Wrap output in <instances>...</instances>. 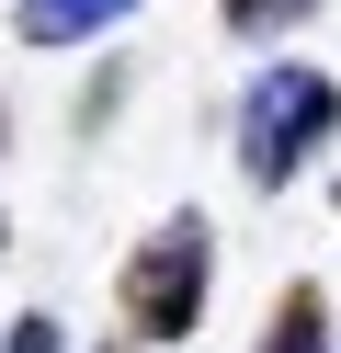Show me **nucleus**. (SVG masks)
<instances>
[{
	"instance_id": "nucleus-3",
	"label": "nucleus",
	"mask_w": 341,
	"mask_h": 353,
	"mask_svg": "<svg viewBox=\"0 0 341 353\" xmlns=\"http://www.w3.org/2000/svg\"><path fill=\"white\" fill-rule=\"evenodd\" d=\"M136 0H12V34L23 46H80V34H103V23H125Z\"/></svg>"
},
{
	"instance_id": "nucleus-5",
	"label": "nucleus",
	"mask_w": 341,
	"mask_h": 353,
	"mask_svg": "<svg viewBox=\"0 0 341 353\" xmlns=\"http://www.w3.org/2000/svg\"><path fill=\"white\" fill-rule=\"evenodd\" d=\"M227 12V34H285L296 12H318V0H216Z\"/></svg>"
},
{
	"instance_id": "nucleus-1",
	"label": "nucleus",
	"mask_w": 341,
	"mask_h": 353,
	"mask_svg": "<svg viewBox=\"0 0 341 353\" xmlns=\"http://www.w3.org/2000/svg\"><path fill=\"white\" fill-rule=\"evenodd\" d=\"M205 296H216V228L182 205V216H159V228L125 251V274H114L125 342H194V330H205Z\"/></svg>"
},
{
	"instance_id": "nucleus-8",
	"label": "nucleus",
	"mask_w": 341,
	"mask_h": 353,
	"mask_svg": "<svg viewBox=\"0 0 341 353\" xmlns=\"http://www.w3.org/2000/svg\"><path fill=\"white\" fill-rule=\"evenodd\" d=\"M103 353H114V342H103Z\"/></svg>"
},
{
	"instance_id": "nucleus-7",
	"label": "nucleus",
	"mask_w": 341,
	"mask_h": 353,
	"mask_svg": "<svg viewBox=\"0 0 341 353\" xmlns=\"http://www.w3.org/2000/svg\"><path fill=\"white\" fill-rule=\"evenodd\" d=\"M0 239H12V228H0Z\"/></svg>"
},
{
	"instance_id": "nucleus-6",
	"label": "nucleus",
	"mask_w": 341,
	"mask_h": 353,
	"mask_svg": "<svg viewBox=\"0 0 341 353\" xmlns=\"http://www.w3.org/2000/svg\"><path fill=\"white\" fill-rule=\"evenodd\" d=\"M0 353H68V330H57V319H12V330H0Z\"/></svg>"
},
{
	"instance_id": "nucleus-4",
	"label": "nucleus",
	"mask_w": 341,
	"mask_h": 353,
	"mask_svg": "<svg viewBox=\"0 0 341 353\" xmlns=\"http://www.w3.org/2000/svg\"><path fill=\"white\" fill-rule=\"evenodd\" d=\"M262 353H330V296H318V285H296V296L273 307V330H262Z\"/></svg>"
},
{
	"instance_id": "nucleus-2",
	"label": "nucleus",
	"mask_w": 341,
	"mask_h": 353,
	"mask_svg": "<svg viewBox=\"0 0 341 353\" xmlns=\"http://www.w3.org/2000/svg\"><path fill=\"white\" fill-rule=\"evenodd\" d=\"M330 137H341V80H330V69L285 57V69L250 80V103H239V171H250L262 194H285Z\"/></svg>"
}]
</instances>
